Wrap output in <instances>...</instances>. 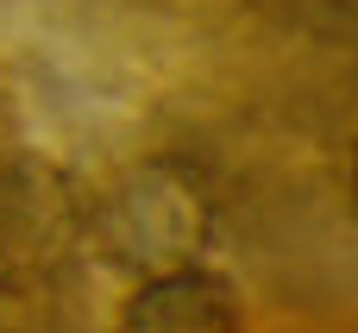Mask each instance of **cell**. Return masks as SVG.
Listing matches in <instances>:
<instances>
[{
	"label": "cell",
	"mask_w": 358,
	"mask_h": 333,
	"mask_svg": "<svg viewBox=\"0 0 358 333\" xmlns=\"http://www.w3.org/2000/svg\"><path fill=\"white\" fill-rule=\"evenodd\" d=\"M0 157H13V151H6V107H0Z\"/></svg>",
	"instance_id": "obj_4"
},
{
	"label": "cell",
	"mask_w": 358,
	"mask_h": 333,
	"mask_svg": "<svg viewBox=\"0 0 358 333\" xmlns=\"http://www.w3.org/2000/svg\"><path fill=\"white\" fill-rule=\"evenodd\" d=\"M208 227H214V214H208L201 189L170 164H145V170L120 176V189L101 208H88V239H101L120 264H132L145 277L195 264V252L208 246Z\"/></svg>",
	"instance_id": "obj_2"
},
{
	"label": "cell",
	"mask_w": 358,
	"mask_h": 333,
	"mask_svg": "<svg viewBox=\"0 0 358 333\" xmlns=\"http://www.w3.org/2000/svg\"><path fill=\"white\" fill-rule=\"evenodd\" d=\"M120 333H239V296L227 277H214L201 264L157 271L126 302Z\"/></svg>",
	"instance_id": "obj_3"
},
{
	"label": "cell",
	"mask_w": 358,
	"mask_h": 333,
	"mask_svg": "<svg viewBox=\"0 0 358 333\" xmlns=\"http://www.w3.org/2000/svg\"><path fill=\"white\" fill-rule=\"evenodd\" d=\"M88 201L69 176L31 157H0V321L57 327L82 283Z\"/></svg>",
	"instance_id": "obj_1"
}]
</instances>
